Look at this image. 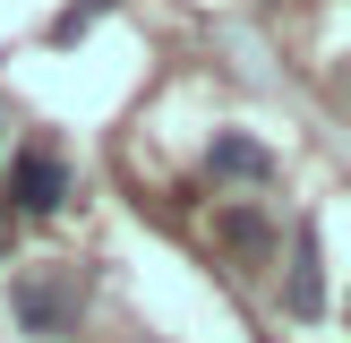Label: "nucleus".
<instances>
[{"label": "nucleus", "mask_w": 351, "mask_h": 343, "mask_svg": "<svg viewBox=\"0 0 351 343\" xmlns=\"http://www.w3.org/2000/svg\"><path fill=\"white\" fill-rule=\"evenodd\" d=\"M223 249H232L240 257V266H266V257H274V215H266V206H223Z\"/></svg>", "instance_id": "39448f33"}, {"label": "nucleus", "mask_w": 351, "mask_h": 343, "mask_svg": "<svg viewBox=\"0 0 351 343\" xmlns=\"http://www.w3.org/2000/svg\"><path fill=\"white\" fill-rule=\"evenodd\" d=\"M283 309L300 326L326 309V240H317V223H291V240H283Z\"/></svg>", "instance_id": "7ed1b4c3"}, {"label": "nucleus", "mask_w": 351, "mask_h": 343, "mask_svg": "<svg viewBox=\"0 0 351 343\" xmlns=\"http://www.w3.org/2000/svg\"><path fill=\"white\" fill-rule=\"evenodd\" d=\"M69 189H77L69 154L34 137V146H17V163H9V189H0V198H9V215H17V223H34V215H60V206H69Z\"/></svg>", "instance_id": "f03ea898"}, {"label": "nucleus", "mask_w": 351, "mask_h": 343, "mask_svg": "<svg viewBox=\"0 0 351 343\" xmlns=\"http://www.w3.org/2000/svg\"><path fill=\"white\" fill-rule=\"evenodd\" d=\"M206 172H215V180H240V189H266V180H274V154L257 146V137L223 129L215 146H206Z\"/></svg>", "instance_id": "20e7f679"}, {"label": "nucleus", "mask_w": 351, "mask_h": 343, "mask_svg": "<svg viewBox=\"0 0 351 343\" xmlns=\"http://www.w3.org/2000/svg\"><path fill=\"white\" fill-rule=\"evenodd\" d=\"M103 9H112V0H86V9H69V17H60V43H69V34H86V26H95Z\"/></svg>", "instance_id": "423d86ee"}, {"label": "nucleus", "mask_w": 351, "mask_h": 343, "mask_svg": "<svg viewBox=\"0 0 351 343\" xmlns=\"http://www.w3.org/2000/svg\"><path fill=\"white\" fill-rule=\"evenodd\" d=\"M0 154H9V112H0Z\"/></svg>", "instance_id": "6e6552de"}, {"label": "nucleus", "mask_w": 351, "mask_h": 343, "mask_svg": "<svg viewBox=\"0 0 351 343\" xmlns=\"http://www.w3.org/2000/svg\"><path fill=\"white\" fill-rule=\"evenodd\" d=\"M9 240H17V215H9V198H0V257H9Z\"/></svg>", "instance_id": "0eeeda50"}, {"label": "nucleus", "mask_w": 351, "mask_h": 343, "mask_svg": "<svg viewBox=\"0 0 351 343\" xmlns=\"http://www.w3.org/2000/svg\"><path fill=\"white\" fill-rule=\"evenodd\" d=\"M86 300H95L86 266H26L9 283V318H17L26 343H69L86 326Z\"/></svg>", "instance_id": "f257e3e1"}]
</instances>
